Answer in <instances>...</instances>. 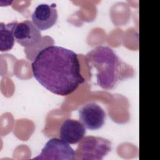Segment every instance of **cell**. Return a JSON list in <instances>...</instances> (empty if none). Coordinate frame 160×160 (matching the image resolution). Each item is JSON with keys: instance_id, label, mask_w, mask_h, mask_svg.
I'll use <instances>...</instances> for the list:
<instances>
[{"instance_id": "cell-1", "label": "cell", "mask_w": 160, "mask_h": 160, "mask_svg": "<svg viewBox=\"0 0 160 160\" xmlns=\"http://www.w3.org/2000/svg\"><path fill=\"white\" fill-rule=\"evenodd\" d=\"M34 78L54 94L68 96L84 82L78 55L72 50L49 46L42 49L31 64Z\"/></svg>"}, {"instance_id": "cell-2", "label": "cell", "mask_w": 160, "mask_h": 160, "mask_svg": "<svg viewBox=\"0 0 160 160\" xmlns=\"http://www.w3.org/2000/svg\"><path fill=\"white\" fill-rule=\"evenodd\" d=\"M85 59L89 70L95 71L97 84L104 89H112L120 81L134 75L132 67L106 46L94 48L86 54Z\"/></svg>"}, {"instance_id": "cell-3", "label": "cell", "mask_w": 160, "mask_h": 160, "mask_svg": "<svg viewBox=\"0 0 160 160\" xmlns=\"http://www.w3.org/2000/svg\"><path fill=\"white\" fill-rule=\"evenodd\" d=\"M111 151V142L102 137L83 138L75 151L76 159L101 160Z\"/></svg>"}, {"instance_id": "cell-4", "label": "cell", "mask_w": 160, "mask_h": 160, "mask_svg": "<svg viewBox=\"0 0 160 160\" xmlns=\"http://www.w3.org/2000/svg\"><path fill=\"white\" fill-rule=\"evenodd\" d=\"M33 159H76L75 151L62 139L54 138L49 139L41 153Z\"/></svg>"}, {"instance_id": "cell-5", "label": "cell", "mask_w": 160, "mask_h": 160, "mask_svg": "<svg viewBox=\"0 0 160 160\" xmlns=\"http://www.w3.org/2000/svg\"><path fill=\"white\" fill-rule=\"evenodd\" d=\"M78 113L81 122L88 129L97 130L104 124L106 112L95 102H89L84 105L79 109Z\"/></svg>"}, {"instance_id": "cell-6", "label": "cell", "mask_w": 160, "mask_h": 160, "mask_svg": "<svg viewBox=\"0 0 160 160\" xmlns=\"http://www.w3.org/2000/svg\"><path fill=\"white\" fill-rule=\"evenodd\" d=\"M14 36L18 44L26 48L37 45L42 38L39 29L29 20L18 22L14 29Z\"/></svg>"}, {"instance_id": "cell-7", "label": "cell", "mask_w": 160, "mask_h": 160, "mask_svg": "<svg viewBox=\"0 0 160 160\" xmlns=\"http://www.w3.org/2000/svg\"><path fill=\"white\" fill-rule=\"evenodd\" d=\"M56 6L55 3H42L35 8L32 14V21L39 30H47L56 24L58 16Z\"/></svg>"}, {"instance_id": "cell-8", "label": "cell", "mask_w": 160, "mask_h": 160, "mask_svg": "<svg viewBox=\"0 0 160 160\" xmlns=\"http://www.w3.org/2000/svg\"><path fill=\"white\" fill-rule=\"evenodd\" d=\"M86 128L81 122L75 119L64 120L59 129L60 138L69 144H76L84 138Z\"/></svg>"}, {"instance_id": "cell-9", "label": "cell", "mask_w": 160, "mask_h": 160, "mask_svg": "<svg viewBox=\"0 0 160 160\" xmlns=\"http://www.w3.org/2000/svg\"><path fill=\"white\" fill-rule=\"evenodd\" d=\"M18 22L16 21L5 24L0 23V50L8 51L11 50L14 44V31Z\"/></svg>"}]
</instances>
